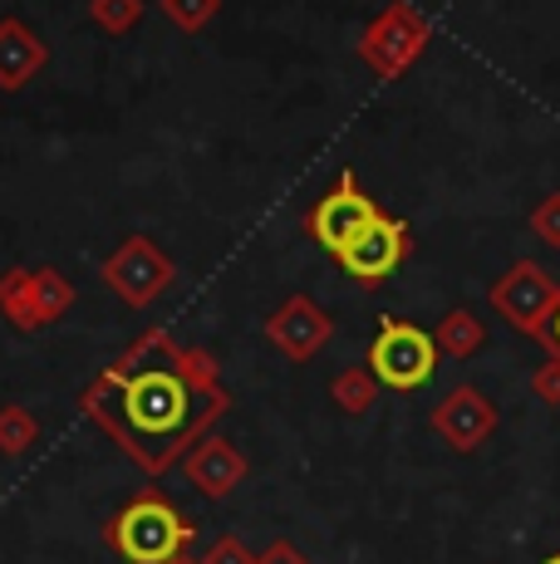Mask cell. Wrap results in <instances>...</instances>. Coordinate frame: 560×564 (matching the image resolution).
<instances>
[{
  "instance_id": "cell-14",
  "label": "cell",
  "mask_w": 560,
  "mask_h": 564,
  "mask_svg": "<svg viewBox=\"0 0 560 564\" xmlns=\"http://www.w3.org/2000/svg\"><path fill=\"white\" fill-rule=\"evenodd\" d=\"M148 15V0H89V20L104 35H128Z\"/></svg>"
},
{
  "instance_id": "cell-1",
  "label": "cell",
  "mask_w": 560,
  "mask_h": 564,
  "mask_svg": "<svg viewBox=\"0 0 560 564\" xmlns=\"http://www.w3.org/2000/svg\"><path fill=\"white\" fill-rule=\"evenodd\" d=\"M89 412L133 452L138 466H163L222 412L212 368L197 354L172 349L163 334H148L143 349L89 393Z\"/></svg>"
},
{
  "instance_id": "cell-13",
  "label": "cell",
  "mask_w": 560,
  "mask_h": 564,
  "mask_svg": "<svg viewBox=\"0 0 560 564\" xmlns=\"http://www.w3.org/2000/svg\"><path fill=\"white\" fill-rule=\"evenodd\" d=\"M0 310H6L15 324H40L35 280H30V270H6V275H0Z\"/></svg>"
},
{
  "instance_id": "cell-9",
  "label": "cell",
  "mask_w": 560,
  "mask_h": 564,
  "mask_svg": "<svg viewBox=\"0 0 560 564\" xmlns=\"http://www.w3.org/2000/svg\"><path fill=\"white\" fill-rule=\"evenodd\" d=\"M330 314L315 305L310 295H295V300H286L276 314H271V324H266V334H271V344L280 354H290V359H310L315 349H325V339H330Z\"/></svg>"
},
{
  "instance_id": "cell-17",
  "label": "cell",
  "mask_w": 560,
  "mask_h": 564,
  "mask_svg": "<svg viewBox=\"0 0 560 564\" xmlns=\"http://www.w3.org/2000/svg\"><path fill=\"white\" fill-rule=\"evenodd\" d=\"M433 339H438V349H448V354H472V349H482V339H487V334H482V324L472 319L467 310H452Z\"/></svg>"
},
{
  "instance_id": "cell-5",
  "label": "cell",
  "mask_w": 560,
  "mask_h": 564,
  "mask_svg": "<svg viewBox=\"0 0 560 564\" xmlns=\"http://www.w3.org/2000/svg\"><path fill=\"white\" fill-rule=\"evenodd\" d=\"M379 216H384V206L359 187V177H354L349 167H344L340 177L330 182L325 197L310 206L305 231H310V241L315 246H325L330 256H340V251H349V246L359 241L374 221H379Z\"/></svg>"
},
{
  "instance_id": "cell-16",
  "label": "cell",
  "mask_w": 560,
  "mask_h": 564,
  "mask_svg": "<svg viewBox=\"0 0 560 564\" xmlns=\"http://www.w3.org/2000/svg\"><path fill=\"white\" fill-rule=\"evenodd\" d=\"M30 280H35V314L40 319H60L64 310H69V300H74V290H69V280L60 275V270H30Z\"/></svg>"
},
{
  "instance_id": "cell-3",
  "label": "cell",
  "mask_w": 560,
  "mask_h": 564,
  "mask_svg": "<svg viewBox=\"0 0 560 564\" xmlns=\"http://www.w3.org/2000/svg\"><path fill=\"white\" fill-rule=\"evenodd\" d=\"M428 40H433V20H428L418 6H408V0H394V6H384L379 15L364 25L359 59L369 64L379 79L394 84L418 64V54L428 50Z\"/></svg>"
},
{
  "instance_id": "cell-11",
  "label": "cell",
  "mask_w": 560,
  "mask_h": 564,
  "mask_svg": "<svg viewBox=\"0 0 560 564\" xmlns=\"http://www.w3.org/2000/svg\"><path fill=\"white\" fill-rule=\"evenodd\" d=\"M492 422H497V412H492L487 398L472 393V388H457V393L438 408V427H443L457 447H477V442L492 432Z\"/></svg>"
},
{
  "instance_id": "cell-19",
  "label": "cell",
  "mask_w": 560,
  "mask_h": 564,
  "mask_svg": "<svg viewBox=\"0 0 560 564\" xmlns=\"http://www.w3.org/2000/svg\"><path fill=\"white\" fill-rule=\"evenodd\" d=\"M369 388H374V378H369V373H344L340 398H344L349 408H364V403H369Z\"/></svg>"
},
{
  "instance_id": "cell-22",
  "label": "cell",
  "mask_w": 560,
  "mask_h": 564,
  "mask_svg": "<svg viewBox=\"0 0 560 564\" xmlns=\"http://www.w3.org/2000/svg\"><path fill=\"white\" fill-rule=\"evenodd\" d=\"M546 564H560V555H551V560H546Z\"/></svg>"
},
{
  "instance_id": "cell-10",
  "label": "cell",
  "mask_w": 560,
  "mask_h": 564,
  "mask_svg": "<svg viewBox=\"0 0 560 564\" xmlns=\"http://www.w3.org/2000/svg\"><path fill=\"white\" fill-rule=\"evenodd\" d=\"M45 64H50V45L25 25V20L20 15L0 20V89L20 94Z\"/></svg>"
},
{
  "instance_id": "cell-21",
  "label": "cell",
  "mask_w": 560,
  "mask_h": 564,
  "mask_svg": "<svg viewBox=\"0 0 560 564\" xmlns=\"http://www.w3.org/2000/svg\"><path fill=\"white\" fill-rule=\"evenodd\" d=\"M541 339H546V349H551L556 359H560V290H556V310H551V319H546Z\"/></svg>"
},
{
  "instance_id": "cell-12",
  "label": "cell",
  "mask_w": 560,
  "mask_h": 564,
  "mask_svg": "<svg viewBox=\"0 0 560 564\" xmlns=\"http://www.w3.org/2000/svg\"><path fill=\"white\" fill-rule=\"evenodd\" d=\"M236 476H241V457H236L226 442H212V447H202L197 457H192V481L212 496H222Z\"/></svg>"
},
{
  "instance_id": "cell-7",
  "label": "cell",
  "mask_w": 560,
  "mask_h": 564,
  "mask_svg": "<svg viewBox=\"0 0 560 564\" xmlns=\"http://www.w3.org/2000/svg\"><path fill=\"white\" fill-rule=\"evenodd\" d=\"M408 251H413V231H408V221L394 216V212H384L379 221H374L349 251H340L335 260L344 265L349 280H359V285H379V280H389L394 270L403 265Z\"/></svg>"
},
{
  "instance_id": "cell-15",
  "label": "cell",
  "mask_w": 560,
  "mask_h": 564,
  "mask_svg": "<svg viewBox=\"0 0 560 564\" xmlns=\"http://www.w3.org/2000/svg\"><path fill=\"white\" fill-rule=\"evenodd\" d=\"M158 10H163L168 25H177L182 35H202V30L222 15V0H158Z\"/></svg>"
},
{
  "instance_id": "cell-2",
  "label": "cell",
  "mask_w": 560,
  "mask_h": 564,
  "mask_svg": "<svg viewBox=\"0 0 560 564\" xmlns=\"http://www.w3.org/2000/svg\"><path fill=\"white\" fill-rule=\"evenodd\" d=\"M109 540L128 564H172L182 555V545L192 540V525L163 496H138V501H128L114 516Z\"/></svg>"
},
{
  "instance_id": "cell-20",
  "label": "cell",
  "mask_w": 560,
  "mask_h": 564,
  "mask_svg": "<svg viewBox=\"0 0 560 564\" xmlns=\"http://www.w3.org/2000/svg\"><path fill=\"white\" fill-rule=\"evenodd\" d=\"M25 422H20V412H0V442H25Z\"/></svg>"
},
{
  "instance_id": "cell-6",
  "label": "cell",
  "mask_w": 560,
  "mask_h": 564,
  "mask_svg": "<svg viewBox=\"0 0 560 564\" xmlns=\"http://www.w3.org/2000/svg\"><path fill=\"white\" fill-rule=\"evenodd\" d=\"M104 285L128 305H153L158 295L172 285V256L148 236H128L118 251L104 260Z\"/></svg>"
},
{
  "instance_id": "cell-18",
  "label": "cell",
  "mask_w": 560,
  "mask_h": 564,
  "mask_svg": "<svg viewBox=\"0 0 560 564\" xmlns=\"http://www.w3.org/2000/svg\"><path fill=\"white\" fill-rule=\"evenodd\" d=\"M526 221H531V231L541 236V241L551 246V251H560V192H551V197L536 202Z\"/></svg>"
},
{
  "instance_id": "cell-4",
  "label": "cell",
  "mask_w": 560,
  "mask_h": 564,
  "mask_svg": "<svg viewBox=\"0 0 560 564\" xmlns=\"http://www.w3.org/2000/svg\"><path fill=\"white\" fill-rule=\"evenodd\" d=\"M438 373V339L408 319H379V334L369 344V378L394 393H413Z\"/></svg>"
},
{
  "instance_id": "cell-8",
  "label": "cell",
  "mask_w": 560,
  "mask_h": 564,
  "mask_svg": "<svg viewBox=\"0 0 560 564\" xmlns=\"http://www.w3.org/2000/svg\"><path fill=\"white\" fill-rule=\"evenodd\" d=\"M492 305H497L516 329L541 334L556 310V285L546 280V270L536 265V260H516L497 285H492Z\"/></svg>"
}]
</instances>
